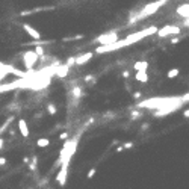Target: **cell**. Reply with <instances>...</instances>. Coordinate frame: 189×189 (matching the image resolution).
Instances as JSON below:
<instances>
[{
    "label": "cell",
    "mask_w": 189,
    "mask_h": 189,
    "mask_svg": "<svg viewBox=\"0 0 189 189\" xmlns=\"http://www.w3.org/2000/svg\"><path fill=\"white\" fill-rule=\"evenodd\" d=\"M157 30H159V29H157L156 26L147 27V29H144V30H138V32L126 36L124 39H118V41L114 43V44L100 46L99 49H96V52H94V53H111V52H114V50H118V49L127 47V46H130V44H135V43H138L139 39H142V38H145V36H150V35H153V33H157Z\"/></svg>",
    "instance_id": "cell-1"
},
{
    "label": "cell",
    "mask_w": 189,
    "mask_h": 189,
    "mask_svg": "<svg viewBox=\"0 0 189 189\" xmlns=\"http://www.w3.org/2000/svg\"><path fill=\"white\" fill-rule=\"evenodd\" d=\"M165 3H168V0H156V2H151V3H148V5H145L144 6V9L138 14V17L135 18V20H141V18H145V17H148V15H151V14H154L156 11H159Z\"/></svg>",
    "instance_id": "cell-2"
},
{
    "label": "cell",
    "mask_w": 189,
    "mask_h": 189,
    "mask_svg": "<svg viewBox=\"0 0 189 189\" xmlns=\"http://www.w3.org/2000/svg\"><path fill=\"white\" fill-rule=\"evenodd\" d=\"M38 53L35 52V50H29V52H24L23 53V62H24V65H26V68L27 70H30L33 65H35V62L38 61Z\"/></svg>",
    "instance_id": "cell-3"
},
{
    "label": "cell",
    "mask_w": 189,
    "mask_h": 189,
    "mask_svg": "<svg viewBox=\"0 0 189 189\" xmlns=\"http://www.w3.org/2000/svg\"><path fill=\"white\" fill-rule=\"evenodd\" d=\"M178 33H180V27H178V26H174V24L163 26L162 29L157 30V36H160V38L169 36V35H178Z\"/></svg>",
    "instance_id": "cell-4"
},
{
    "label": "cell",
    "mask_w": 189,
    "mask_h": 189,
    "mask_svg": "<svg viewBox=\"0 0 189 189\" xmlns=\"http://www.w3.org/2000/svg\"><path fill=\"white\" fill-rule=\"evenodd\" d=\"M99 44L102 46H109V44H114L118 41V35L115 32H111V33H105V35H100L97 39H96Z\"/></svg>",
    "instance_id": "cell-5"
},
{
    "label": "cell",
    "mask_w": 189,
    "mask_h": 189,
    "mask_svg": "<svg viewBox=\"0 0 189 189\" xmlns=\"http://www.w3.org/2000/svg\"><path fill=\"white\" fill-rule=\"evenodd\" d=\"M67 172H68V162H64L62 168L59 169V172L56 175V180L59 181L61 186H65V183H67Z\"/></svg>",
    "instance_id": "cell-6"
},
{
    "label": "cell",
    "mask_w": 189,
    "mask_h": 189,
    "mask_svg": "<svg viewBox=\"0 0 189 189\" xmlns=\"http://www.w3.org/2000/svg\"><path fill=\"white\" fill-rule=\"evenodd\" d=\"M21 27H23V30H24V32H26V33H27L30 38H33V39H41V33H39V32H38L35 27H32L30 24H27V23H23V26H21Z\"/></svg>",
    "instance_id": "cell-7"
},
{
    "label": "cell",
    "mask_w": 189,
    "mask_h": 189,
    "mask_svg": "<svg viewBox=\"0 0 189 189\" xmlns=\"http://www.w3.org/2000/svg\"><path fill=\"white\" fill-rule=\"evenodd\" d=\"M18 130H20V133L23 135V138H29L30 132H29L27 123H26V121H24L23 118H20V120H18Z\"/></svg>",
    "instance_id": "cell-8"
},
{
    "label": "cell",
    "mask_w": 189,
    "mask_h": 189,
    "mask_svg": "<svg viewBox=\"0 0 189 189\" xmlns=\"http://www.w3.org/2000/svg\"><path fill=\"white\" fill-rule=\"evenodd\" d=\"M68 70H70V67H68L67 64H64V65H58V67H56V76H58L59 79H64V77H67Z\"/></svg>",
    "instance_id": "cell-9"
},
{
    "label": "cell",
    "mask_w": 189,
    "mask_h": 189,
    "mask_svg": "<svg viewBox=\"0 0 189 189\" xmlns=\"http://www.w3.org/2000/svg\"><path fill=\"white\" fill-rule=\"evenodd\" d=\"M92 52H88V53H85V55H80V56H77L76 58V65H83V64H86L91 58H92Z\"/></svg>",
    "instance_id": "cell-10"
},
{
    "label": "cell",
    "mask_w": 189,
    "mask_h": 189,
    "mask_svg": "<svg viewBox=\"0 0 189 189\" xmlns=\"http://www.w3.org/2000/svg\"><path fill=\"white\" fill-rule=\"evenodd\" d=\"M177 14L183 18H189V3H184L177 8Z\"/></svg>",
    "instance_id": "cell-11"
},
{
    "label": "cell",
    "mask_w": 189,
    "mask_h": 189,
    "mask_svg": "<svg viewBox=\"0 0 189 189\" xmlns=\"http://www.w3.org/2000/svg\"><path fill=\"white\" fill-rule=\"evenodd\" d=\"M133 68H135V71H147V70H148V62H145V61L135 62V64H133Z\"/></svg>",
    "instance_id": "cell-12"
},
{
    "label": "cell",
    "mask_w": 189,
    "mask_h": 189,
    "mask_svg": "<svg viewBox=\"0 0 189 189\" xmlns=\"http://www.w3.org/2000/svg\"><path fill=\"white\" fill-rule=\"evenodd\" d=\"M71 94H73V99H74V103H77L82 97V88L80 86H74L71 89Z\"/></svg>",
    "instance_id": "cell-13"
},
{
    "label": "cell",
    "mask_w": 189,
    "mask_h": 189,
    "mask_svg": "<svg viewBox=\"0 0 189 189\" xmlns=\"http://www.w3.org/2000/svg\"><path fill=\"white\" fill-rule=\"evenodd\" d=\"M135 79L138 80V82H148V74H147V71H136V74H135Z\"/></svg>",
    "instance_id": "cell-14"
},
{
    "label": "cell",
    "mask_w": 189,
    "mask_h": 189,
    "mask_svg": "<svg viewBox=\"0 0 189 189\" xmlns=\"http://www.w3.org/2000/svg\"><path fill=\"white\" fill-rule=\"evenodd\" d=\"M50 144V141H49V138H39L38 141H36V145L38 147H41V148H44V147H47Z\"/></svg>",
    "instance_id": "cell-15"
},
{
    "label": "cell",
    "mask_w": 189,
    "mask_h": 189,
    "mask_svg": "<svg viewBox=\"0 0 189 189\" xmlns=\"http://www.w3.org/2000/svg\"><path fill=\"white\" fill-rule=\"evenodd\" d=\"M178 73H180L178 68H172V70H169V71L166 73V77H168V79H174V77L178 76Z\"/></svg>",
    "instance_id": "cell-16"
},
{
    "label": "cell",
    "mask_w": 189,
    "mask_h": 189,
    "mask_svg": "<svg viewBox=\"0 0 189 189\" xmlns=\"http://www.w3.org/2000/svg\"><path fill=\"white\" fill-rule=\"evenodd\" d=\"M47 112H49L50 115H56L58 109H56V106H55L53 103H47Z\"/></svg>",
    "instance_id": "cell-17"
},
{
    "label": "cell",
    "mask_w": 189,
    "mask_h": 189,
    "mask_svg": "<svg viewBox=\"0 0 189 189\" xmlns=\"http://www.w3.org/2000/svg\"><path fill=\"white\" fill-rule=\"evenodd\" d=\"M35 52L38 53V56H39V58H43V56L46 55V52H44L43 46H36V47H35Z\"/></svg>",
    "instance_id": "cell-18"
},
{
    "label": "cell",
    "mask_w": 189,
    "mask_h": 189,
    "mask_svg": "<svg viewBox=\"0 0 189 189\" xmlns=\"http://www.w3.org/2000/svg\"><path fill=\"white\" fill-rule=\"evenodd\" d=\"M11 123H12V117H11V118H8V120H6V123H5V124H3L2 127H0V135H2V133H3V130H6L8 124H11Z\"/></svg>",
    "instance_id": "cell-19"
},
{
    "label": "cell",
    "mask_w": 189,
    "mask_h": 189,
    "mask_svg": "<svg viewBox=\"0 0 189 189\" xmlns=\"http://www.w3.org/2000/svg\"><path fill=\"white\" fill-rule=\"evenodd\" d=\"M82 38H83V35H76V36H71V38H65V41H68V39H71V41L73 39H82Z\"/></svg>",
    "instance_id": "cell-20"
},
{
    "label": "cell",
    "mask_w": 189,
    "mask_h": 189,
    "mask_svg": "<svg viewBox=\"0 0 189 189\" xmlns=\"http://www.w3.org/2000/svg\"><path fill=\"white\" fill-rule=\"evenodd\" d=\"M94 174H96V168H91V169H89V172H88V178L94 177Z\"/></svg>",
    "instance_id": "cell-21"
},
{
    "label": "cell",
    "mask_w": 189,
    "mask_h": 189,
    "mask_svg": "<svg viewBox=\"0 0 189 189\" xmlns=\"http://www.w3.org/2000/svg\"><path fill=\"white\" fill-rule=\"evenodd\" d=\"M67 138H68V133H67V132H64V133L59 135V139H62V141H65Z\"/></svg>",
    "instance_id": "cell-22"
},
{
    "label": "cell",
    "mask_w": 189,
    "mask_h": 189,
    "mask_svg": "<svg viewBox=\"0 0 189 189\" xmlns=\"http://www.w3.org/2000/svg\"><path fill=\"white\" fill-rule=\"evenodd\" d=\"M133 147V142H126L124 144V148H132Z\"/></svg>",
    "instance_id": "cell-23"
},
{
    "label": "cell",
    "mask_w": 189,
    "mask_h": 189,
    "mask_svg": "<svg viewBox=\"0 0 189 189\" xmlns=\"http://www.w3.org/2000/svg\"><path fill=\"white\" fill-rule=\"evenodd\" d=\"M5 163H6V159L5 157H0V166H3Z\"/></svg>",
    "instance_id": "cell-24"
},
{
    "label": "cell",
    "mask_w": 189,
    "mask_h": 189,
    "mask_svg": "<svg viewBox=\"0 0 189 189\" xmlns=\"http://www.w3.org/2000/svg\"><path fill=\"white\" fill-rule=\"evenodd\" d=\"M3 144H5V139H3V138H0V150H2V147H3Z\"/></svg>",
    "instance_id": "cell-25"
},
{
    "label": "cell",
    "mask_w": 189,
    "mask_h": 189,
    "mask_svg": "<svg viewBox=\"0 0 189 189\" xmlns=\"http://www.w3.org/2000/svg\"><path fill=\"white\" fill-rule=\"evenodd\" d=\"M183 115H184L186 118H189V109H187V111H184V112H183Z\"/></svg>",
    "instance_id": "cell-26"
}]
</instances>
